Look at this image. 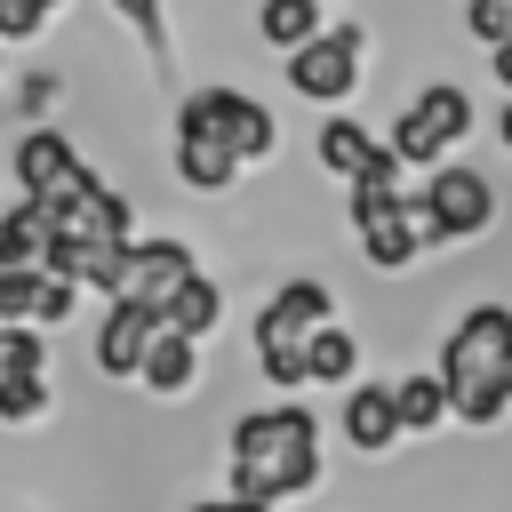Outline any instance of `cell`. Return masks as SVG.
<instances>
[{"label": "cell", "mask_w": 512, "mask_h": 512, "mask_svg": "<svg viewBox=\"0 0 512 512\" xmlns=\"http://www.w3.org/2000/svg\"><path fill=\"white\" fill-rule=\"evenodd\" d=\"M320 488V416L280 400V408H248L232 424V496L240 504H288Z\"/></svg>", "instance_id": "1"}, {"label": "cell", "mask_w": 512, "mask_h": 512, "mask_svg": "<svg viewBox=\"0 0 512 512\" xmlns=\"http://www.w3.org/2000/svg\"><path fill=\"white\" fill-rule=\"evenodd\" d=\"M440 392H448V416L464 424H496L512 408V304H472L448 344H440Z\"/></svg>", "instance_id": "2"}, {"label": "cell", "mask_w": 512, "mask_h": 512, "mask_svg": "<svg viewBox=\"0 0 512 512\" xmlns=\"http://www.w3.org/2000/svg\"><path fill=\"white\" fill-rule=\"evenodd\" d=\"M328 320H336L328 280H280V288L264 296V312H256V368H264L280 392H296V384H304V344H312Z\"/></svg>", "instance_id": "3"}, {"label": "cell", "mask_w": 512, "mask_h": 512, "mask_svg": "<svg viewBox=\"0 0 512 512\" xmlns=\"http://www.w3.org/2000/svg\"><path fill=\"white\" fill-rule=\"evenodd\" d=\"M176 136H208V144H224L240 168H256V160L280 152V120H272L256 96H240V88H192V96L176 104Z\"/></svg>", "instance_id": "4"}, {"label": "cell", "mask_w": 512, "mask_h": 512, "mask_svg": "<svg viewBox=\"0 0 512 512\" xmlns=\"http://www.w3.org/2000/svg\"><path fill=\"white\" fill-rule=\"evenodd\" d=\"M40 224H48V240H64V248H128V232H136L128 200H120L96 168H80L56 200H40Z\"/></svg>", "instance_id": "5"}, {"label": "cell", "mask_w": 512, "mask_h": 512, "mask_svg": "<svg viewBox=\"0 0 512 512\" xmlns=\"http://www.w3.org/2000/svg\"><path fill=\"white\" fill-rule=\"evenodd\" d=\"M472 136V96L456 88V80H432L400 120H392V160H448V144H464Z\"/></svg>", "instance_id": "6"}, {"label": "cell", "mask_w": 512, "mask_h": 512, "mask_svg": "<svg viewBox=\"0 0 512 512\" xmlns=\"http://www.w3.org/2000/svg\"><path fill=\"white\" fill-rule=\"evenodd\" d=\"M184 280H200V264H192L184 240H128V256H120V272H112V304L160 320V312L176 304Z\"/></svg>", "instance_id": "7"}, {"label": "cell", "mask_w": 512, "mask_h": 512, "mask_svg": "<svg viewBox=\"0 0 512 512\" xmlns=\"http://www.w3.org/2000/svg\"><path fill=\"white\" fill-rule=\"evenodd\" d=\"M360 48H368L360 24H320V40H304V48L288 56V88H296L304 104H344L352 80H360Z\"/></svg>", "instance_id": "8"}, {"label": "cell", "mask_w": 512, "mask_h": 512, "mask_svg": "<svg viewBox=\"0 0 512 512\" xmlns=\"http://www.w3.org/2000/svg\"><path fill=\"white\" fill-rule=\"evenodd\" d=\"M352 224H360V256H368L376 272H400V264L424 256L416 232H408V200H400L392 184H352Z\"/></svg>", "instance_id": "9"}, {"label": "cell", "mask_w": 512, "mask_h": 512, "mask_svg": "<svg viewBox=\"0 0 512 512\" xmlns=\"http://www.w3.org/2000/svg\"><path fill=\"white\" fill-rule=\"evenodd\" d=\"M424 216H432L440 240H480L488 216H496V192H488L480 168H432V184H424Z\"/></svg>", "instance_id": "10"}, {"label": "cell", "mask_w": 512, "mask_h": 512, "mask_svg": "<svg viewBox=\"0 0 512 512\" xmlns=\"http://www.w3.org/2000/svg\"><path fill=\"white\" fill-rule=\"evenodd\" d=\"M320 168H336L344 184H392V152H384V136H368L360 120H320Z\"/></svg>", "instance_id": "11"}, {"label": "cell", "mask_w": 512, "mask_h": 512, "mask_svg": "<svg viewBox=\"0 0 512 512\" xmlns=\"http://www.w3.org/2000/svg\"><path fill=\"white\" fill-rule=\"evenodd\" d=\"M16 184H24V200L40 208V200H56L72 176H80V152H72V136H56V128H32L24 144H16Z\"/></svg>", "instance_id": "12"}, {"label": "cell", "mask_w": 512, "mask_h": 512, "mask_svg": "<svg viewBox=\"0 0 512 512\" xmlns=\"http://www.w3.org/2000/svg\"><path fill=\"white\" fill-rule=\"evenodd\" d=\"M152 336H160V320H152V312L112 304V312H104V328H96V368H104V376H136V368H144V352H152Z\"/></svg>", "instance_id": "13"}, {"label": "cell", "mask_w": 512, "mask_h": 512, "mask_svg": "<svg viewBox=\"0 0 512 512\" xmlns=\"http://www.w3.org/2000/svg\"><path fill=\"white\" fill-rule=\"evenodd\" d=\"M344 440H352L360 456H384V448L400 440V416H392V384H360V392L344 400Z\"/></svg>", "instance_id": "14"}, {"label": "cell", "mask_w": 512, "mask_h": 512, "mask_svg": "<svg viewBox=\"0 0 512 512\" xmlns=\"http://www.w3.org/2000/svg\"><path fill=\"white\" fill-rule=\"evenodd\" d=\"M136 376H144L160 400H176V392H192V384H200V344H184V336H168V328H160Z\"/></svg>", "instance_id": "15"}, {"label": "cell", "mask_w": 512, "mask_h": 512, "mask_svg": "<svg viewBox=\"0 0 512 512\" xmlns=\"http://www.w3.org/2000/svg\"><path fill=\"white\" fill-rule=\"evenodd\" d=\"M256 40L296 56L304 40H320V0H256Z\"/></svg>", "instance_id": "16"}, {"label": "cell", "mask_w": 512, "mask_h": 512, "mask_svg": "<svg viewBox=\"0 0 512 512\" xmlns=\"http://www.w3.org/2000/svg\"><path fill=\"white\" fill-rule=\"evenodd\" d=\"M176 176H184L192 192H224V184L240 176V160H232L224 144H208V136H176Z\"/></svg>", "instance_id": "17"}, {"label": "cell", "mask_w": 512, "mask_h": 512, "mask_svg": "<svg viewBox=\"0 0 512 512\" xmlns=\"http://www.w3.org/2000/svg\"><path fill=\"white\" fill-rule=\"evenodd\" d=\"M216 312H224L216 280H184V288H176V304L160 312V328H168V336H184V344H200V336L216 328Z\"/></svg>", "instance_id": "18"}, {"label": "cell", "mask_w": 512, "mask_h": 512, "mask_svg": "<svg viewBox=\"0 0 512 512\" xmlns=\"http://www.w3.org/2000/svg\"><path fill=\"white\" fill-rule=\"evenodd\" d=\"M392 416H400V432H440V424H448L440 376H400V384H392Z\"/></svg>", "instance_id": "19"}, {"label": "cell", "mask_w": 512, "mask_h": 512, "mask_svg": "<svg viewBox=\"0 0 512 512\" xmlns=\"http://www.w3.org/2000/svg\"><path fill=\"white\" fill-rule=\"evenodd\" d=\"M40 240H48L40 208H32V200H16V208L0 216V272H40Z\"/></svg>", "instance_id": "20"}, {"label": "cell", "mask_w": 512, "mask_h": 512, "mask_svg": "<svg viewBox=\"0 0 512 512\" xmlns=\"http://www.w3.org/2000/svg\"><path fill=\"white\" fill-rule=\"evenodd\" d=\"M352 360H360V344L328 320V328L304 344V384H344V376H352Z\"/></svg>", "instance_id": "21"}, {"label": "cell", "mask_w": 512, "mask_h": 512, "mask_svg": "<svg viewBox=\"0 0 512 512\" xmlns=\"http://www.w3.org/2000/svg\"><path fill=\"white\" fill-rule=\"evenodd\" d=\"M40 368H48L40 328H0V376H40Z\"/></svg>", "instance_id": "22"}, {"label": "cell", "mask_w": 512, "mask_h": 512, "mask_svg": "<svg viewBox=\"0 0 512 512\" xmlns=\"http://www.w3.org/2000/svg\"><path fill=\"white\" fill-rule=\"evenodd\" d=\"M48 416V384L40 376H0V424H32Z\"/></svg>", "instance_id": "23"}, {"label": "cell", "mask_w": 512, "mask_h": 512, "mask_svg": "<svg viewBox=\"0 0 512 512\" xmlns=\"http://www.w3.org/2000/svg\"><path fill=\"white\" fill-rule=\"evenodd\" d=\"M112 16H120V24H128L144 48H152V56L168 48V16H160V0H112Z\"/></svg>", "instance_id": "24"}, {"label": "cell", "mask_w": 512, "mask_h": 512, "mask_svg": "<svg viewBox=\"0 0 512 512\" xmlns=\"http://www.w3.org/2000/svg\"><path fill=\"white\" fill-rule=\"evenodd\" d=\"M64 0H0V40H32Z\"/></svg>", "instance_id": "25"}, {"label": "cell", "mask_w": 512, "mask_h": 512, "mask_svg": "<svg viewBox=\"0 0 512 512\" xmlns=\"http://www.w3.org/2000/svg\"><path fill=\"white\" fill-rule=\"evenodd\" d=\"M72 304H80V288H72V280H40V296H32V328L72 320Z\"/></svg>", "instance_id": "26"}, {"label": "cell", "mask_w": 512, "mask_h": 512, "mask_svg": "<svg viewBox=\"0 0 512 512\" xmlns=\"http://www.w3.org/2000/svg\"><path fill=\"white\" fill-rule=\"evenodd\" d=\"M464 24L496 48V40H512V0H464Z\"/></svg>", "instance_id": "27"}, {"label": "cell", "mask_w": 512, "mask_h": 512, "mask_svg": "<svg viewBox=\"0 0 512 512\" xmlns=\"http://www.w3.org/2000/svg\"><path fill=\"white\" fill-rule=\"evenodd\" d=\"M488 64H496V80H504V96H512V40H496V48H488Z\"/></svg>", "instance_id": "28"}, {"label": "cell", "mask_w": 512, "mask_h": 512, "mask_svg": "<svg viewBox=\"0 0 512 512\" xmlns=\"http://www.w3.org/2000/svg\"><path fill=\"white\" fill-rule=\"evenodd\" d=\"M192 512H264V504H240V496H208V504H192Z\"/></svg>", "instance_id": "29"}, {"label": "cell", "mask_w": 512, "mask_h": 512, "mask_svg": "<svg viewBox=\"0 0 512 512\" xmlns=\"http://www.w3.org/2000/svg\"><path fill=\"white\" fill-rule=\"evenodd\" d=\"M504 152H512V104H504Z\"/></svg>", "instance_id": "30"}]
</instances>
